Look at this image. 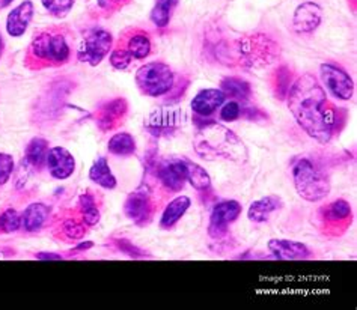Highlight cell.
Masks as SVG:
<instances>
[{
  "label": "cell",
  "instance_id": "1",
  "mask_svg": "<svg viewBox=\"0 0 357 310\" xmlns=\"http://www.w3.org/2000/svg\"><path fill=\"white\" fill-rule=\"evenodd\" d=\"M288 107L305 133L319 144L331 142L335 111L328 106L326 92L312 74H303L288 91Z\"/></svg>",
  "mask_w": 357,
  "mask_h": 310
},
{
  "label": "cell",
  "instance_id": "2",
  "mask_svg": "<svg viewBox=\"0 0 357 310\" xmlns=\"http://www.w3.org/2000/svg\"><path fill=\"white\" fill-rule=\"evenodd\" d=\"M193 148L205 160H232L240 162L248 155L241 139L218 122L208 121L202 124L193 139Z\"/></svg>",
  "mask_w": 357,
  "mask_h": 310
},
{
  "label": "cell",
  "instance_id": "3",
  "mask_svg": "<svg viewBox=\"0 0 357 310\" xmlns=\"http://www.w3.org/2000/svg\"><path fill=\"white\" fill-rule=\"evenodd\" d=\"M294 185L298 196L307 202H318L331 193L327 176L307 158H302L293 167Z\"/></svg>",
  "mask_w": 357,
  "mask_h": 310
},
{
  "label": "cell",
  "instance_id": "4",
  "mask_svg": "<svg viewBox=\"0 0 357 310\" xmlns=\"http://www.w3.org/2000/svg\"><path fill=\"white\" fill-rule=\"evenodd\" d=\"M174 72L163 62H151L140 67L136 72V83L148 97L166 95L174 88Z\"/></svg>",
  "mask_w": 357,
  "mask_h": 310
},
{
  "label": "cell",
  "instance_id": "5",
  "mask_svg": "<svg viewBox=\"0 0 357 310\" xmlns=\"http://www.w3.org/2000/svg\"><path fill=\"white\" fill-rule=\"evenodd\" d=\"M36 59L50 63H65L70 59V47L59 33H41L31 45Z\"/></svg>",
  "mask_w": 357,
  "mask_h": 310
},
{
  "label": "cell",
  "instance_id": "6",
  "mask_svg": "<svg viewBox=\"0 0 357 310\" xmlns=\"http://www.w3.org/2000/svg\"><path fill=\"white\" fill-rule=\"evenodd\" d=\"M112 44H114V38H112V35L109 32L102 29L92 31L83 38L80 49L77 52V58L84 63L97 67V65L109 54Z\"/></svg>",
  "mask_w": 357,
  "mask_h": 310
},
{
  "label": "cell",
  "instance_id": "7",
  "mask_svg": "<svg viewBox=\"0 0 357 310\" xmlns=\"http://www.w3.org/2000/svg\"><path fill=\"white\" fill-rule=\"evenodd\" d=\"M321 80L328 92L337 100H350L354 93V83L351 77L342 68L333 63H323L319 67Z\"/></svg>",
  "mask_w": 357,
  "mask_h": 310
},
{
  "label": "cell",
  "instance_id": "8",
  "mask_svg": "<svg viewBox=\"0 0 357 310\" xmlns=\"http://www.w3.org/2000/svg\"><path fill=\"white\" fill-rule=\"evenodd\" d=\"M241 214V205L237 201H227L220 202L213 208L210 215V224H208V233L210 237L218 240L227 235L228 226L236 222L238 215Z\"/></svg>",
  "mask_w": 357,
  "mask_h": 310
},
{
  "label": "cell",
  "instance_id": "9",
  "mask_svg": "<svg viewBox=\"0 0 357 310\" xmlns=\"http://www.w3.org/2000/svg\"><path fill=\"white\" fill-rule=\"evenodd\" d=\"M124 211L127 217L137 224H145L151 219L153 203L151 197H149V192L145 185L139 187V189L130 193L124 205Z\"/></svg>",
  "mask_w": 357,
  "mask_h": 310
},
{
  "label": "cell",
  "instance_id": "10",
  "mask_svg": "<svg viewBox=\"0 0 357 310\" xmlns=\"http://www.w3.org/2000/svg\"><path fill=\"white\" fill-rule=\"evenodd\" d=\"M157 176L171 192H180L187 181V160H166L157 169Z\"/></svg>",
  "mask_w": 357,
  "mask_h": 310
},
{
  "label": "cell",
  "instance_id": "11",
  "mask_svg": "<svg viewBox=\"0 0 357 310\" xmlns=\"http://www.w3.org/2000/svg\"><path fill=\"white\" fill-rule=\"evenodd\" d=\"M45 164L49 172L56 180H67L76 171V160L73 154L62 146H54L49 149L45 158Z\"/></svg>",
  "mask_w": 357,
  "mask_h": 310
},
{
  "label": "cell",
  "instance_id": "12",
  "mask_svg": "<svg viewBox=\"0 0 357 310\" xmlns=\"http://www.w3.org/2000/svg\"><path fill=\"white\" fill-rule=\"evenodd\" d=\"M181 116L175 110H157L149 115L146 121V130L155 137H169L180 128Z\"/></svg>",
  "mask_w": 357,
  "mask_h": 310
},
{
  "label": "cell",
  "instance_id": "13",
  "mask_svg": "<svg viewBox=\"0 0 357 310\" xmlns=\"http://www.w3.org/2000/svg\"><path fill=\"white\" fill-rule=\"evenodd\" d=\"M323 9L314 2H305L298 5L294 11L293 26L298 33H312L321 24Z\"/></svg>",
  "mask_w": 357,
  "mask_h": 310
},
{
  "label": "cell",
  "instance_id": "14",
  "mask_svg": "<svg viewBox=\"0 0 357 310\" xmlns=\"http://www.w3.org/2000/svg\"><path fill=\"white\" fill-rule=\"evenodd\" d=\"M32 17H33V3L31 0H24L23 3L14 8L13 11L8 14V18H6L8 33L11 36H15V38L24 35L27 27H29L32 22Z\"/></svg>",
  "mask_w": 357,
  "mask_h": 310
},
{
  "label": "cell",
  "instance_id": "15",
  "mask_svg": "<svg viewBox=\"0 0 357 310\" xmlns=\"http://www.w3.org/2000/svg\"><path fill=\"white\" fill-rule=\"evenodd\" d=\"M268 250L282 261H300L311 258V250L305 244L291 240H270Z\"/></svg>",
  "mask_w": 357,
  "mask_h": 310
},
{
  "label": "cell",
  "instance_id": "16",
  "mask_svg": "<svg viewBox=\"0 0 357 310\" xmlns=\"http://www.w3.org/2000/svg\"><path fill=\"white\" fill-rule=\"evenodd\" d=\"M225 93L220 89H204L192 101V110L199 116H210L225 102Z\"/></svg>",
  "mask_w": 357,
  "mask_h": 310
},
{
  "label": "cell",
  "instance_id": "17",
  "mask_svg": "<svg viewBox=\"0 0 357 310\" xmlns=\"http://www.w3.org/2000/svg\"><path fill=\"white\" fill-rule=\"evenodd\" d=\"M282 199L279 196H266L261 199L255 201L248 211V217L250 222L255 223H264L267 222L271 215L282 208Z\"/></svg>",
  "mask_w": 357,
  "mask_h": 310
},
{
  "label": "cell",
  "instance_id": "18",
  "mask_svg": "<svg viewBox=\"0 0 357 310\" xmlns=\"http://www.w3.org/2000/svg\"><path fill=\"white\" fill-rule=\"evenodd\" d=\"M190 205H192V201L190 197L187 196H178L174 201L169 202V205L163 211L162 220H160V226H162V229L174 228L185 214V211L190 208Z\"/></svg>",
  "mask_w": 357,
  "mask_h": 310
},
{
  "label": "cell",
  "instance_id": "19",
  "mask_svg": "<svg viewBox=\"0 0 357 310\" xmlns=\"http://www.w3.org/2000/svg\"><path fill=\"white\" fill-rule=\"evenodd\" d=\"M50 215V208L44 203H31L22 215V226L27 232L40 231Z\"/></svg>",
  "mask_w": 357,
  "mask_h": 310
},
{
  "label": "cell",
  "instance_id": "20",
  "mask_svg": "<svg viewBox=\"0 0 357 310\" xmlns=\"http://www.w3.org/2000/svg\"><path fill=\"white\" fill-rule=\"evenodd\" d=\"M89 178H91V181H93L100 187H102V189H107V190L115 189L118 184L116 178L114 173H112L110 166L105 157H100L96 160V162H93L91 171H89Z\"/></svg>",
  "mask_w": 357,
  "mask_h": 310
},
{
  "label": "cell",
  "instance_id": "21",
  "mask_svg": "<svg viewBox=\"0 0 357 310\" xmlns=\"http://www.w3.org/2000/svg\"><path fill=\"white\" fill-rule=\"evenodd\" d=\"M47 153H49V144H47V140L41 137L32 139L26 148L23 163L31 169H40L45 163Z\"/></svg>",
  "mask_w": 357,
  "mask_h": 310
},
{
  "label": "cell",
  "instance_id": "22",
  "mask_svg": "<svg viewBox=\"0 0 357 310\" xmlns=\"http://www.w3.org/2000/svg\"><path fill=\"white\" fill-rule=\"evenodd\" d=\"M220 91L225 93V97L234 100L246 101L252 95L250 84L240 77H227L220 82Z\"/></svg>",
  "mask_w": 357,
  "mask_h": 310
},
{
  "label": "cell",
  "instance_id": "23",
  "mask_svg": "<svg viewBox=\"0 0 357 310\" xmlns=\"http://www.w3.org/2000/svg\"><path fill=\"white\" fill-rule=\"evenodd\" d=\"M127 111V102L124 100H115L109 102V104L101 110L98 118V125L101 130H110L115 125V122L119 121V118L124 116Z\"/></svg>",
  "mask_w": 357,
  "mask_h": 310
},
{
  "label": "cell",
  "instance_id": "24",
  "mask_svg": "<svg viewBox=\"0 0 357 310\" xmlns=\"http://www.w3.org/2000/svg\"><path fill=\"white\" fill-rule=\"evenodd\" d=\"M107 149L110 154L118 157H128L136 153V140L128 133H116L109 140Z\"/></svg>",
  "mask_w": 357,
  "mask_h": 310
},
{
  "label": "cell",
  "instance_id": "25",
  "mask_svg": "<svg viewBox=\"0 0 357 310\" xmlns=\"http://www.w3.org/2000/svg\"><path fill=\"white\" fill-rule=\"evenodd\" d=\"M176 5L178 0H155V5L151 11V22L157 27H166L171 22Z\"/></svg>",
  "mask_w": 357,
  "mask_h": 310
},
{
  "label": "cell",
  "instance_id": "26",
  "mask_svg": "<svg viewBox=\"0 0 357 310\" xmlns=\"http://www.w3.org/2000/svg\"><path fill=\"white\" fill-rule=\"evenodd\" d=\"M187 181L198 192H205L211 187V178L205 169L193 162H189V160H187Z\"/></svg>",
  "mask_w": 357,
  "mask_h": 310
},
{
  "label": "cell",
  "instance_id": "27",
  "mask_svg": "<svg viewBox=\"0 0 357 310\" xmlns=\"http://www.w3.org/2000/svg\"><path fill=\"white\" fill-rule=\"evenodd\" d=\"M324 211V217L328 223H342L350 220L351 217V206L344 199H337L332 202Z\"/></svg>",
  "mask_w": 357,
  "mask_h": 310
},
{
  "label": "cell",
  "instance_id": "28",
  "mask_svg": "<svg viewBox=\"0 0 357 310\" xmlns=\"http://www.w3.org/2000/svg\"><path fill=\"white\" fill-rule=\"evenodd\" d=\"M127 50L133 59H145L151 53V41L146 33H136L128 40Z\"/></svg>",
  "mask_w": 357,
  "mask_h": 310
},
{
  "label": "cell",
  "instance_id": "29",
  "mask_svg": "<svg viewBox=\"0 0 357 310\" xmlns=\"http://www.w3.org/2000/svg\"><path fill=\"white\" fill-rule=\"evenodd\" d=\"M79 205L83 212V222L88 224V226H93L100 222V211L96 206V199L93 196L84 193L80 196L79 199Z\"/></svg>",
  "mask_w": 357,
  "mask_h": 310
},
{
  "label": "cell",
  "instance_id": "30",
  "mask_svg": "<svg viewBox=\"0 0 357 310\" xmlns=\"http://www.w3.org/2000/svg\"><path fill=\"white\" fill-rule=\"evenodd\" d=\"M22 228V215L15 210H6L0 214V232L11 233Z\"/></svg>",
  "mask_w": 357,
  "mask_h": 310
},
{
  "label": "cell",
  "instance_id": "31",
  "mask_svg": "<svg viewBox=\"0 0 357 310\" xmlns=\"http://www.w3.org/2000/svg\"><path fill=\"white\" fill-rule=\"evenodd\" d=\"M41 2L52 15L62 18L71 11L76 0H41Z\"/></svg>",
  "mask_w": 357,
  "mask_h": 310
},
{
  "label": "cell",
  "instance_id": "32",
  "mask_svg": "<svg viewBox=\"0 0 357 310\" xmlns=\"http://www.w3.org/2000/svg\"><path fill=\"white\" fill-rule=\"evenodd\" d=\"M276 95L284 100L288 95V91L291 86V71L287 67H280L276 71Z\"/></svg>",
  "mask_w": 357,
  "mask_h": 310
},
{
  "label": "cell",
  "instance_id": "33",
  "mask_svg": "<svg viewBox=\"0 0 357 310\" xmlns=\"http://www.w3.org/2000/svg\"><path fill=\"white\" fill-rule=\"evenodd\" d=\"M14 172L13 155L0 153V185H5Z\"/></svg>",
  "mask_w": 357,
  "mask_h": 310
},
{
  "label": "cell",
  "instance_id": "34",
  "mask_svg": "<svg viewBox=\"0 0 357 310\" xmlns=\"http://www.w3.org/2000/svg\"><path fill=\"white\" fill-rule=\"evenodd\" d=\"M131 61H133V58H131V54L128 53L127 49H116L112 52L110 54V63L112 67L116 68V70H126L128 65L131 63Z\"/></svg>",
  "mask_w": 357,
  "mask_h": 310
},
{
  "label": "cell",
  "instance_id": "35",
  "mask_svg": "<svg viewBox=\"0 0 357 310\" xmlns=\"http://www.w3.org/2000/svg\"><path fill=\"white\" fill-rule=\"evenodd\" d=\"M62 231L65 235H67V238H70V240H80V238H83L84 232H86L83 224H80L77 220L65 222L62 226Z\"/></svg>",
  "mask_w": 357,
  "mask_h": 310
},
{
  "label": "cell",
  "instance_id": "36",
  "mask_svg": "<svg viewBox=\"0 0 357 310\" xmlns=\"http://www.w3.org/2000/svg\"><path fill=\"white\" fill-rule=\"evenodd\" d=\"M241 116V107L237 101H229L223 106L220 111V118L227 122H234Z\"/></svg>",
  "mask_w": 357,
  "mask_h": 310
},
{
  "label": "cell",
  "instance_id": "37",
  "mask_svg": "<svg viewBox=\"0 0 357 310\" xmlns=\"http://www.w3.org/2000/svg\"><path fill=\"white\" fill-rule=\"evenodd\" d=\"M115 244H116V247H118L122 253H126V255H128V256H131V258H144V256H145V253H144L142 250L137 249L136 246H133V244H131V242L127 241V240H116Z\"/></svg>",
  "mask_w": 357,
  "mask_h": 310
},
{
  "label": "cell",
  "instance_id": "38",
  "mask_svg": "<svg viewBox=\"0 0 357 310\" xmlns=\"http://www.w3.org/2000/svg\"><path fill=\"white\" fill-rule=\"evenodd\" d=\"M35 258L43 259V261H59V259H62L61 255H54V253H44V251L36 253Z\"/></svg>",
  "mask_w": 357,
  "mask_h": 310
},
{
  "label": "cell",
  "instance_id": "39",
  "mask_svg": "<svg viewBox=\"0 0 357 310\" xmlns=\"http://www.w3.org/2000/svg\"><path fill=\"white\" fill-rule=\"evenodd\" d=\"M122 0H98V3L102 6V8H110L114 3H121Z\"/></svg>",
  "mask_w": 357,
  "mask_h": 310
},
{
  "label": "cell",
  "instance_id": "40",
  "mask_svg": "<svg viewBox=\"0 0 357 310\" xmlns=\"http://www.w3.org/2000/svg\"><path fill=\"white\" fill-rule=\"evenodd\" d=\"M92 246H93V244L89 242V241H88V242H80L79 246L76 247V250H86V249H91Z\"/></svg>",
  "mask_w": 357,
  "mask_h": 310
},
{
  "label": "cell",
  "instance_id": "41",
  "mask_svg": "<svg viewBox=\"0 0 357 310\" xmlns=\"http://www.w3.org/2000/svg\"><path fill=\"white\" fill-rule=\"evenodd\" d=\"M11 2H13V0H0V8H5V6H8Z\"/></svg>",
  "mask_w": 357,
  "mask_h": 310
},
{
  "label": "cell",
  "instance_id": "42",
  "mask_svg": "<svg viewBox=\"0 0 357 310\" xmlns=\"http://www.w3.org/2000/svg\"><path fill=\"white\" fill-rule=\"evenodd\" d=\"M2 53H3V40H2V35H0V58H2Z\"/></svg>",
  "mask_w": 357,
  "mask_h": 310
}]
</instances>
